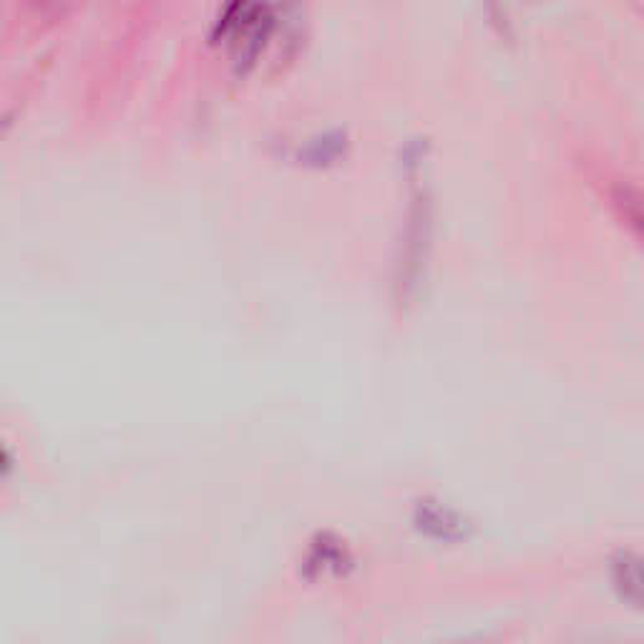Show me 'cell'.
<instances>
[{
    "label": "cell",
    "mask_w": 644,
    "mask_h": 644,
    "mask_svg": "<svg viewBox=\"0 0 644 644\" xmlns=\"http://www.w3.org/2000/svg\"><path fill=\"white\" fill-rule=\"evenodd\" d=\"M11 119H13V114H3V116H0V139H3V134L8 132V126L13 124Z\"/></svg>",
    "instance_id": "3957f363"
},
{
    "label": "cell",
    "mask_w": 644,
    "mask_h": 644,
    "mask_svg": "<svg viewBox=\"0 0 644 644\" xmlns=\"http://www.w3.org/2000/svg\"><path fill=\"white\" fill-rule=\"evenodd\" d=\"M257 8L255 0H224L220 15H216L214 26H212V44H222L237 34V28L249 18Z\"/></svg>",
    "instance_id": "7a4b0ae2"
},
{
    "label": "cell",
    "mask_w": 644,
    "mask_h": 644,
    "mask_svg": "<svg viewBox=\"0 0 644 644\" xmlns=\"http://www.w3.org/2000/svg\"><path fill=\"white\" fill-rule=\"evenodd\" d=\"M275 28L277 15L268 3L257 5L249 13V18L237 28V34L232 36L235 38V53H232V59H235V71L239 76L249 74L257 66V61L262 59L264 48L272 40V34H275Z\"/></svg>",
    "instance_id": "6da1fadb"
}]
</instances>
